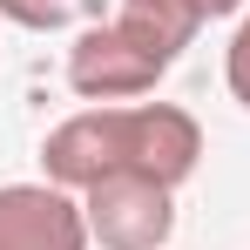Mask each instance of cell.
<instances>
[{"instance_id": "obj_1", "label": "cell", "mask_w": 250, "mask_h": 250, "mask_svg": "<svg viewBox=\"0 0 250 250\" xmlns=\"http://www.w3.org/2000/svg\"><path fill=\"white\" fill-rule=\"evenodd\" d=\"M203 163V128L176 102H115V108H82L47 128L41 169L54 189L88 196L108 176H149V183H189Z\"/></svg>"}, {"instance_id": "obj_4", "label": "cell", "mask_w": 250, "mask_h": 250, "mask_svg": "<svg viewBox=\"0 0 250 250\" xmlns=\"http://www.w3.org/2000/svg\"><path fill=\"white\" fill-rule=\"evenodd\" d=\"M0 250H88L82 196L54 183H7L0 189Z\"/></svg>"}, {"instance_id": "obj_7", "label": "cell", "mask_w": 250, "mask_h": 250, "mask_svg": "<svg viewBox=\"0 0 250 250\" xmlns=\"http://www.w3.org/2000/svg\"><path fill=\"white\" fill-rule=\"evenodd\" d=\"M223 82L250 108V7H244V21H237V34H230V47H223Z\"/></svg>"}, {"instance_id": "obj_6", "label": "cell", "mask_w": 250, "mask_h": 250, "mask_svg": "<svg viewBox=\"0 0 250 250\" xmlns=\"http://www.w3.org/2000/svg\"><path fill=\"white\" fill-rule=\"evenodd\" d=\"M0 21L27 34H61L75 21H102V0H0Z\"/></svg>"}, {"instance_id": "obj_3", "label": "cell", "mask_w": 250, "mask_h": 250, "mask_svg": "<svg viewBox=\"0 0 250 250\" xmlns=\"http://www.w3.org/2000/svg\"><path fill=\"white\" fill-rule=\"evenodd\" d=\"M88 244L102 250H163L176 230V189L149 183V176H108L82 196Z\"/></svg>"}, {"instance_id": "obj_5", "label": "cell", "mask_w": 250, "mask_h": 250, "mask_svg": "<svg viewBox=\"0 0 250 250\" xmlns=\"http://www.w3.org/2000/svg\"><path fill=\"white\" fill-rule=\"evenodd\" d=\"M115 21L176 68V54L196 41V27H203V0H115Z\"/></svg>"}, {"instance_id": "obj_2", "label": "cell", "mask_w": 250, "mask_h": 250, "mask_svg": "<svg viewBox=\"0 0 250 250\" xmlns=\"http://www.w3.org/2000/svg\"><path fill=\"white\" fill-rule=\"evenodd\" d=\"M163 75H169V61L156 47H142L115 14L108 21H88L82 34H75V47H68V88L82 102H95V108L142 102V95H156Z\"/></svg>"}]
</instances>
